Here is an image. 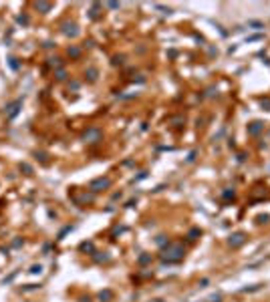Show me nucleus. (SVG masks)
<instances>
[{
  "label": "nucleus",
  "mask_w": 270,
  "mask_h": 302,
  "mask_svg": "<svg viewBox=\"0 0 270 302\" xmlns=\"http://www.w3.org/2000/svg\"><path fill=\"white\" fill-rule=\"evenodd\" d=\"M244 242V238H242V234H236L234 236V240H230V244H234V246H240Z\"/></svg>",
  "instance_id": "2"
},
{
  "label": "nucleus",
  "mask_w": 270,
  "mask_h": 302,
  "mask_svg": "<svg viewBox=\"0 0 270 302\" xmlns=\"http://www.w3.org/2000/svg\"><path fill=\"white\" fill-rule=\"evenodd\" d=\"M107 298H111V292H105V294H101V300H107Z\"/></svg>",
  "instance_id": "5"
},
{
  "label": "nucleus",
  "mask_w": 270,
  "mask_h": 302,
  "mask_svg": "<svg viewBox=\"0 0 270 302\" xmlns=\"http://www.w3.org/2000/svg\"><path fill=\"white\" fill-rule=\"evenodd\" d=\"M181 256H183V250H181L180 246H174L172 252H169V256H163V258L169 260V262H178V260H181Z\"/></svg>",
  "instance_id": "1"
},
{
  "label": "nucleus",
  "mask_w": 270,
  "mask_h": 302,
  "mask_svg": "<svg viewBox=\"0 0 270 302\" xmlns=\"http://www.w3.org/2000/svg\"><path fill=\"white\" fill-rule=\"evenodd\" d=\"M107 185H109V181H107V179H99V181H95V183H93V187H107Z\"/></svg>",
  "instance_id": "3"
},
{
  "label": "nucleus",
  "mask_w": 270,
  "mask_h": 302,
  "mask_svg": "<svg viewBox=\"0 0 270 302\" xmlns=\"http://www.w3.org/2000/svg\"><path fill=\"white\" fill-rule=\"evenodd\" d=\"M37 8H41V10H48V8H50V4H37Z\"/></svg>",
  "instance_id": "4"
}]
</instances>
